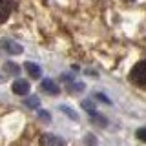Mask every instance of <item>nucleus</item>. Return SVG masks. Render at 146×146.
I'll return each mask as SVG.
<instances>
[{
    "mask_svg": "<svg viewBox=\"0 0 146 146\" xmlns=\"http://www.w3.org/2000/svg\"><path fill=\"white\" fill-rule=\"evenodd\" d=\"M130 79L133 84L141 86V88H146V60L137 62L130 71Z\"/></svg>",
    "mask_w": 146,
    "mask_h": 146,
    "instance_id": "nucleus-1",
    "label": "nucleus"
},
{
    "mask_svg": "<svg viewBox=\"0 0 146 146\" xmlns=\"http://www.w3.org/2000/svg\"><path fill=\"white\" fill-rule=\"evenodd\" d=\"M40 146H66V143H64V139H60L57 135L46 133L40 137Z\"/></svg>",
    "mask_w": 146,
    "mask_h": 146,
    "instance_id": "nucleus-2",
    "label": "nucleus"
},
{
    "mask_svg": "<svg viewBox=\"0 0 146 146\" xmlns=\"http://www.w3.org/2000/svg\"><path fill=\"white\" fill-rule=\"evenodd\" d=\"M13 11V0H0V24L6 22Z\"/></svg>",
    "mask_w": 146,
    "mask_h": 146,
    "instance_id": "nucleus-3",
    "label": "nucleus"
},
{
    "mask_svg": "<svg viewBox=\"0 0 146 146\" xmlns=\"http://www.w3.org/2000/svg\"><path fill=\"white\" fill-rule=\"evenodd\" d=\"M11 88H13V93L15 95H27L29 93V82L24 80V79H18V80L13 82Z\"/></svg>",
    "mask_w": 146,
    "mask_h": 146,
    "instance_id": "nucleus-4",
    "label": "nucleus"
},
{
    "mask_svg": "<svg viewBox=\"0 0 146 146\" xmlns=\"http://www.w3.org/2000/svg\"><path fill=\"white\" fill-rule=\"evenodd\" d=\"M2 48L6 49L7 53L11 55H20L24 49H22V46H18L17 42H13V40H2Z\"/></svg>",
    "mask_w": 146,
    "mask_h": 146,
    "instance_id": "nucleus-5",
    "label": "nucleus"
},
{
    "mask_svg": "<svg viewBox=\"0 0 146 146\" xmlns=\"http://www.w3.org/2000/svg\"><path fill=\"white\" fill-rule=\"evenodd\" d=\"M40 88H42L46 93H49V95H58V93H60V90L57 88V84H55L51 79H44V80H42V86H40Z\"/></svg>",
    "mask_w": 146,
    "mask_h": 146,
    "instance_id": "nucleus-6",
    "label": "nucleus"
},
{
    "mask_svg": "<svg viewBox=\"0 0 146 146\" xmlns=\"http://www.w3.org/2000/svg\"><path fill=\"white\" fill-rule=\"evenodd\" d=\"M24 68H26V71L29 73V77H33V79H38V77L42 75V70H40V66H36V64H33V62H26Z\"/></svg>",
    "mask_w": 146,
    "mask_h": 146,
    "instance_id": "nucleus-7",
    "label": "nucleus"
},
{
    "mask_svg": "<svg viewBox=\"0 0 146 146\" xmlns=\"http://www.w3.org/2000/svg\"><path fill=\"white\" fill-rule=\"evenodd\" d=\"M90 117H91V122H99L100 126H106V124H108V121H106V119H102V115H100V113H97V111L91 113Z\"/></svg>",
    "mask_w": 146,
    "mask_h": 146,
    "instance_id": "nucleus-8",
    "label": "nucleus"
},
{
    "mask_svg": "<svg viewBox=\"0 0 146 146\" xmlns=\"http://www.w3.org/2000/svg\"><path fill=\"white\" fill-rule=\"evenodd\" d=\"M26 106L27 108H33V110H36L40 106V100H38V97H29V99H26Z\"/></svg>",
    "mask_w": 146,
    "mask_h": 146,
    "instance_id": "nucleus-9",
    "label": "nucleus"
},
{
    "mask_svg": "<svg viewBox=\"0 0 146 146\" xmlns=\"http://www.w3.org/2000/svg\"><path fill=\"white\" fill-rule=\"evenodd\" d=\"M4 70L11 71V75H17V73L20 71V68H18L17 64H13V62H6V64H4Z\"/></svg>",
    "mask_w": 146,
    "mask_h": 146,
    "instance_id": "nucleus-10",
    "label": "nucleus"
},
{
    "mask_svg": "<svg viewBox=\"0 0 146 146\" xmlns=\"http://www.w3.org/2000/svg\"><path fill=\"white\" fill-rule=\"evenodd\" d=\"M60 111L66 113V115H70V119H73V121H77V119H79V115H77L71 108H68V106H60Z\"/></svg>",
    "mask_w": 146,
    "mask_h": 146,
    "instance_id": "nucleus-11",
    "label": "nucleus"
},
{
    "mask_svg": "<svg viewBox=\"0 0 146 146\" xmlns=\"http://www.w3.org/2000/svg\"><path fill=\"white\" fill-rule=\"evenodd\" d=\"M82 108H84L90 115H91V113H95V108H93V102H91V100H84V102H82Z\"/></svg>",
    "mask_w": 146,
    "mask_h": 146,
    "instance_id": "nucleus-12",
    "label": "nucleus"
},
{
    "mask_svg": "<svg viewBox=\"0 0 146 146\" xmlns=\"http://www.w3.org/2000/svg\"><path fill=\"white\" fill-rule=\"evenodd\" d=\"M137 137L146 143V128H139V130H137Z\"/></svg>",
    "mask_w": 146,
    "mask_h": 146,
    "instance_id": "nucleus-13",
    "label": "nucleus"
},
{
    "mask_svg": "<svg viewBox=\"0 0 146 146\" xmlns=\"http://www.w3.org/2000/svg\"><path fill=\"white\" fill-rule=\"evenodd\" d=\"M38 117L42 119L44 122H49V113H48V111H44V110H40V111H38Z\"/></svg>",
    "mask_w": 146,
    "mask_h": 146,
    "instance_id": "nucleus-14",
    "label": "nucleus"
},
{
    "mask_svg": "<svg viewBox=\"0 0 146 146\" xmlns=\"http://www.w3.org/2000/svg\"><path fill=\"white\" fill-rule=\"evenodd\" d=\"M95 99H100V100H102L104 104H110V102H111V100H110L108 97H104L102 93H95Z\"/></svg>",
    "mask_w": 146,
    "mask_h": 146,
    "instance_id": "nucleus-15",
    "label": "nucleus"
},
{
    "mask_svg": "<svg viewBox=\"0 0 146 146\" xmlns=\"http://www.w3.org/2000/svg\"><path fill=\"white\" fill-rule=\"evenodd\" d=\"M86 143H88L90 146H97V141H95L91 135H88V137H86Z\"/></svg>",
    "mask_w": 146,
    "mask_h": 146,
    "instance_id": "nucleus-16",
    "label": "nucleus"
},
{
    "mask_svg": "<svg viewBox=\"0 0 146 146\" xmlns=\"http://www.w3.org/2000/svg\"><path fill=\"white\" fill-rule=\"evenodd\" d=\"M126 2H133V0H126Z\"/></svg>",
    "mask_w": 146,
    "mask_h": 146,
    "instance_id": "nucleus-17",
    "label": "nucleus"
},
{
    "mask_svg": "<svg viewBox=\"0 0 146 146\" xmlns=\"http://www.w3.org/2000/svg\"><path fill=\"white\" fill-rule=\"evenodd\" d=\"M0 80H2V77H0Z\"/></svg>",
    "mask_w": 146,
    "mask_h": 146,
    "instance_id": "nucleus-18",
    "label": "nucleus"
}]
</instances>
